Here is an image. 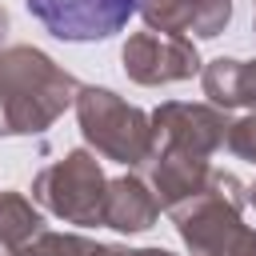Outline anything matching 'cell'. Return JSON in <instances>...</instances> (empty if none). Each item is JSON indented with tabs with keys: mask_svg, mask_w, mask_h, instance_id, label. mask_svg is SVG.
I'll return each mask as SVG.
<instances>
[{
	"mask_svg": "<svg viewBox=\"0 0 256 256\" xmlns=\"http://www.w3.org/2000/svg\"><path fill=\"white\" fill-rule=\"evenodd\" d=\"M24 4L60 40H104L132 20L140 0H24Z\"/></svg>",
	"mask_w": 256,
	"mask_h": 256,
	"instance_id": "1",
	"label": "cell"
}]
</instances>
